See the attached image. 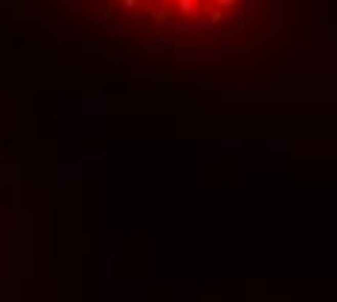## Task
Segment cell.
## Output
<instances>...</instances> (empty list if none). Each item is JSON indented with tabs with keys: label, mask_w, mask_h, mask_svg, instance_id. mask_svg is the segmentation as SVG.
Returning <instances> with one entry per match:
<instances>
[{
	"label": "cell",
	"mask_w": 337,
	"mask_h": 302,
	"mask_svg": "<svg viewBox=\"0 0 337 302\" xmlns=\"http://www.w3.org/2000/svg\"><path fill=\"white\" fill-rule=\"evenodd\" d=\"M93 38L145 76L186 88L291 81L317 0H64Z\"/></svg>",
	"instance_id": "cell-1"
}]
</instances>
